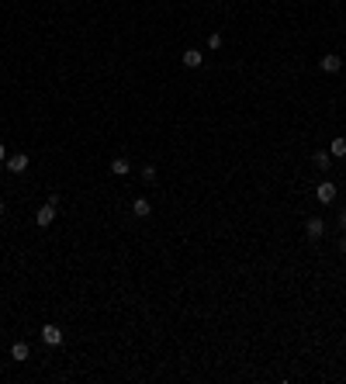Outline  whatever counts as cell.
Masks as SVG:
<instances>
[{
	"label": "cell",
	"mask_w": 346,
	"mask_h": 384,
	"mask_svg": "<svg viewBox=\"0 0 346 384\" xmlns=\"http://www.w3.org/2000/svg\"><path fill=\"white\" fill-rule=\"evenodd\" d=\"M132 211H135L138 218H149V215H152V204H149V201H145V197H138L135 204H132Z\"/></svg>",
	"instance_id": "8"
},
{
	"label": "cell",
	"mask_w": 346,
	"mask_h": 384,
	"mask_svg": "<svg viewBox=\"0 0 346 384\" xmlns=\"http://www.w3.org/2000/svg\"><path fill=\"white\" fill-rule=\"evenodd\" d=\"M42 339H45V343H49V346H59V343H63V329H59V325H52V322H49V325H45V329H42Z\"/></svg>",
	"instance_id": "4"
},
{
	"label": "cell",
	"mask_w": 346,
	"mask_h": 384,
	"mask_svg": "<svg viewBox=\"0 0 346 384\" xmlns=\"http://www.w3.org/2000/svg\"><path fill=\"white\" fill-rule=\"evenodd\" d=\"M3 159H7V149H3V146H0V163H3Z\"/></svg>",
	"instance_id": "16"
},
{
	"label": "cell",
	"mask_w": 346,
	"mask_h": 384,
	"mask_svg": "<svg viewBox=\"0 0 346 384\" xmlns=\"http://www.w3.org/2000/svg\"><path fill=\"white\" fill-rule=\"evenodd\" d=\"M340 253H346V239H340Z\"/></svg>",
	"instance_id": "17"
},
{
	"label": "cell",
	"mask_w": 346,
	"mask_h": 384,
	"mask_svg": "<svg viewBox=\"0 0 346 384\" xmlns=\"http://www.w3.org/2000/svg\"><path fill=\"white\" fill-rule=\"evenodd\" d=\"M329 156H336V159H346V139H333V146H329Z\"/></svg>",
	"instance_id": "9"
},
{
	"label": "cell",
	"mask_w": 346,
	"mask_h": 384,
	"mask_svg": "<svg viewBox=\"0 0 346 384\" xmlns=\"http://www.w3.org/2000/svg\"><path fill=\"white\" fill-rule=\"evenodd\" d=\"M128 170H132V166H128V159H121V156H118V159L111 163V173H115V177H125Z\"/></svg>",
	"instance_id": "11"
},
{
	"label": "cell",
	"mask_w": 346,
	"mask_h": 384,
	"mask_svg": "<svg viewBox=\"0 0 346 384\" xmlns=\"http://www.w3.org/2000/svg\"><path fill=\"white\" fill-rule=\"evenodd\" d=\"M315 197H319L322 204H329V201L336 197V184H333V180H322V184L315 187Z\"/></svg>",
	"instance_id": "2"
},
{
	"label": "cell",
	"mask_w": 346,
	"mask_h": 384,
	"mask_svg": "<svg viewBox=\"0 0 346 384\" xmlns=\"http://www.w3.org/2000/svg\"><path fill=\"white\" fill-rule=\"evenodd\" d=\"M208 49H222V35H211L208 38Z\"/></svg>",
	"instance_id": "13"
},
{
	"label": "cell",
	"mask_w": 346,
	"mask_h": 384,
	"mask_svg": "<svg viewBox=\"0 0 346 384\" xmlns=\"http://www.w3.org/2000/svg\"><path fill=\"white\" fill-rule=\"evenodd\" d=\"M312 163H315V170H329V166H333V156H329V153H315V156H312Z\"/></svg>",
	"instance_id": "10"
},
{
	"label": "cell",
	"mask_w": 346,
	"mask_h": 384,
	"mask_svg": "<svg viewBox=\"0 0 346 384\" xmlns=\"http://www.w3.org/2000/svg\"><path fill=\"white\" fill-rule=\"evenodd\" d=\"M322 70H326V73H340V70H343V59H340V56H322Z\"/></svg>",
	"instance_id": "7"
},
{
	"label": "cell",
	"mask_w": 346,
	"mask_h": 384,
	"mask_svg": "<svg viewBox=\"0 0 346 384\" xmlns=\"http://www.w3.org/2000/svg\"><path fill=\"white\" fill-rule=\"evenodd\" d=\"M305 235H308L312 242H319V239L326 235V222H322V218H308V222H305Z\"/></svg>",
	"instance_id": "1"
},
{
	"label": "cell",
	"mask_w": 346,
	"mask_h": 384,
	"mask_svg": "<svg viewBox=\"0 0 346 384\" xmlns=\"http://www.w3.org/2000/svg\"><path fill=\"white\" fill-rule=\"evenodd\" d=\"M28 353H31L28 343H14V346H10V357H14V360H28Z\"/></svg>",
	"instance_id": "12"
},
{
	"label": "cell",
	"mask_w": 346,
	"mask_h": 384,
	"mask_svg": "<svg viewBox=\"0 0 346 384\" xmlns=\"http://www.w3.org/2000/svg\"><path fill=\"white\" fill-rule=\"evenodd\" d=\"M142 180H156V170L152 166H142Z\"/></svg>",
	"instance_id": "14"
},
{
	"label": "cell",
	"mask_w": 346,
	"mask_h": 384,
	"mask_svg": "<svg viewBox=\"0 0 346 384\" xmlns=\"http://www.w3.org/2000/svg\"><path fill=\"white\" fill-rule=\"evenodd\" d=\"M184 66H187V70H198V66H201V49H187V52H184Z\"/></svg>",
	"instance_id": "6"
},
{
	"label": "cell",
	"mask_w": 346,
	"mask_h": 384,
	"mask_svg": "<svg viewBox=\"0 0 346 384\" xmlns=\"http://www.w3.org/2000/svg\"><path fill=\"white\" fill-rule=\"evenodd\" d=\"M7 170H10V173H24V170H28V156L24 153L10 156V159H7Z\"/></svg>",
	"instance_id": "5"
},
{
	"label": "cell",
	"mask_w": 346,
	"mask_h": 384,
	"mask_svg": "<svg viewBox=\"0 0 346 384\" xmlns=\"http://www.w3.org/2000/svg\"><path fill=\"white\" fill-rule=\"evenodd\" d=\"M0 215H3V201H0Z\"/></svg>",
	"instance_id": "18"
},
{
	"label": "cell",
	"mask_w": 346,
	"mask_h": 384,
	"mask_svg": "<svg viewBox=\"0 0 346 384\" xmlns=\"http://www.w3.org/2000/svg\"><path fill=\"white\" fill-rule=\"evenodd\" d=\"M35 222H38V225H42V229H49V225H52V222H56V204H52V201H49V204H45V208H38V215H35Z\"/></svg>",
	"instance_id": "3"
},
{
	"label": "cell",
	"mask_w": 346,
	"mask_h": 384,
	"mask_svg": "<svg viewBox=\"0 0 346 384\" xmlns=\"http://www.w3.org/2000/svg\"><path fill=\"white\" fill-rule=\"evenodd\" d=\"M340 229H346V208L340 211Z\"/></svg>",
	"instance_id": "15"
}]
</instances>
